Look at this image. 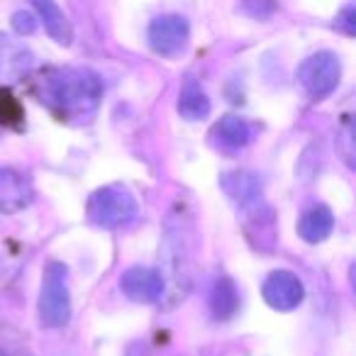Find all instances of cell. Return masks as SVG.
<instances>
[{"mask_svg":"<svg viewBox=\"0 0 356 356\" xmlns=\"http://www.w3.org/2000/svg\"><path fill=\"white\" fill-rule=\"evenodd\" d=\"M195 252H198V237H195L193 213L186 208V203L178 200L163 220L161 237V271H159V276L163 281L161 300L166 310L184 302L186 296L193 291Z\"/></svg>","mask_w":356,"mask_h":356,"instance_id":"1","label":"cell"},{"mask_svg":"<svg viewBox=\"0 0 356 356\" xmlns=\"http://www.w3.org/2000/svg\"><path fill=\"white\" fill-rule=\"evenodd\" d=\"M25 118V110H22L20 100L10 93V90L0 88V124H8V127H15Z\"/></svg>","mask_w":356,"mask_h":356,"instance_id":"17","label":"cell"},{"mask_svg":"<svg viewBox=\"0 0 356 356\" xmlns=\"http://www.w3.org/2000/svg\"><path fill=\"white\" fill-rule=\"evenodd\" d=\"M32 198H35V191L30 181L13 168L0 166V213H20L32 203Z\"/></svg>","mask_w":356,"mask_h":356,"instance_id":"9","label":"cell"},{"mask_svg":"<svg viewBox=\"0 0 356 356\" xmlns=\"http://www.w3.org/2000/svg\"><path fill=\"white\" fill-rule=\"evenodd\" d=\"M298 79H300L302 88L312 95L315 100H322L337 88L341 79V64L337 54L332 51H317V54L307 56L298 69Z\"/></svg>","mask_w":356,"mask_h":356,"instance_id":"5","label":"cell"},{"mask_svg":"<svg viewBox=\"0 0 356 356\" xmlns=\"http://www.w3.org/2000/svg\"><path fill=\"white\" fill-rule=\"evenodd\" d=\"M100 81L90 71L47 69L40 79V98L61 118H83L100 100Z\"/></svg>","mask_w":356,"mask_h":356,"instance_id":"2","label":"cell"},{"mask_svg":"<svg viewBox=\"0 0 356 356\" xmlns=\"http://www.w3.org/2000/svg\"><path fill=\"white\" fill-rule=\"evenodd\" d=\"M120 291L134 302H159L163 296V281L154 268L132 266L120 276Z\"/></svg>","mask_w":356,"mask_h":356,"instance_id":"8","label":"cell"},{"mask_svg":"<svg viewBox=\"0 0 356 356\" xmlns=\"http://www.w3.org/2000/svg\"><path fill=\"white\" fill-rule=\"evenodd\" d=\"M40 320L44 327H54V330L69 325L71 320L69 271L59 261H51L47 266L40 293Z\"/></svg>","mask_w":356,"mask_h":356,"instance_id":"4","label":"cell"},{"mask_svg":"<svg viewBox=\"0 0 356 356\" xmlns=\"http://www.w3.org/2000/svg\"><path fill=\"white\" fill-rule=\"evenodd\" d=\"M261 293H264V300L278 312L296 310L302 302V298H305L302 281L291 271H273L271 276L264 281Z\"/></svg>","mask_w":356,"mask_h":356,"instance_id":"7","label":"cell"},{"mask_svg":"<svg viewBox=\"0 0 356 356\" xmlns=\"http://www.w3.org/2000/svg\"><path fill=\"white\" fill-rule=\"evenodd\" d=\"M222 186L229 198L237 200L239 205L252 203V200H257L259 193H261V186H259V181L252 173H227V176L222 178Z\"/></svg>","mask_w":356,"mask_h":356,"instance_id":"16","label":"cell"},{"mask_svg":"<svg viewBox=\"0 0 356 356\" xmlns=\"http://www.w3.org/2000/svg\"><path fill=\"white\" fill-rule=\"evenodd\" d=\"M239 307V293L237 286L229 276H220L210 293V310L218 320H229Z\"/></svg>","mask_w":356,"mask_h":356,"instance_id":"14","label":"cell"},{"mask_svg":"<svg viewBox=\"0 0 356 356\" xmlns=\"http://www.w3.org/2000/svg\"><path fill=\"white\" fill-rule=\"evenodd\" d=\"M149 47H152L156 54L161 56H178L181 51L188 47V40H191V25L184 15H159L156 20L149 25Z\"/></svg>","mask_w":356,"mask_h":356,"instance_id":"6","label":"cell"},{"mask_svg":"<svg viewBox=\"0 0 356 356\" xmlns=\"http://www.w3.org/2000/svg\"><path fill=\"white\" fill-rule=\"evenodd\" d=\"M35 10L40 13L42 22H44L51 40H56L64 47H69L71 42H74V27H71L69 17L64 15V10H61L59 6H54V3H49V0H37Z\"/></svg>","mask_w":356,"mask_h":356,"instance_id":"13","label":"cell"},{"mask_svg":"<svg viewBox=\"0 0 356 356\" xmlns=\"http://www.w3.org/2000/svg\"><path fill=\"white\" fill-rule=\"evenodd\" d=\"M13 25H15V30L20 32V35H30L32 30H35V20H32L27 13H15V17H13Z\"/></svg>","mask_w":356,"mask_h":356,"instance_id":"18","label":"cell"},{"mask_svg":"<svg viewBox=\"0 0 356 356\" xmlns=\"http://www.w3.org/2000/svg\"><path fill=\"white\" fill-rule=\"evenodd\" d=\"M0 356H6V351H0Z\"/></svg>","mask_w":356,"mask_h":356,"instance_id":"20","label":"cell"},{"mask_svg":"<svg viewBox=\"0 0 356 356\" xmlns=\"http://www.w3.org/2000/svg\"><path fill=\"white\" fill-rule=\"evenodd\" d=\"M334 229V215L327 205H312L302 213L300 222H298V234L305 239L307 244H320Z\"/></svg>","mask_w":356,"mask_h":356,"instance_id":"12","label":"cell"},{"mask_svg":"<svg viewBox=\"0 0 356 356\" xmlns=\"http://www.w3.org/2000/svg\"><path fill=\"white\" fill-rule=\"evenodd\" d=\"M32 51L25 44L0 35V81H17L30 71Z\"/></svg>","mask_w":356,"mask_h":356,"instance_id":"10","label":"cell"},{"mask_svg":"<svg viewBox=\"0 0 356 356\" xmlns=\"http://www.w3.org/2000/svg\"><path fill=\"white\" fill-rule=\"evenodd\" d=\"M178 113L181 118L195 122V120H203L210 115V98L198 83L191 81L188 86H184L181 95H178Z\"/></svg>","mask_w":356,"mask_h":356,"instance_id":"15","label":"cell"},{"mask_svg":"<svg viewBox=\"0 0 356 356\" xmlns=\"http://www.w3.org/2000/svg\"><path fill=\"white\" fill-rule=\"evenodd\" d=\"M213 137L218 142V147L227 149V152H239L247 144H252L254 139V127L239 115H227L222 118L213 129Z\"/></svg>","mask_w":356,"mask_h":356,"instance_id":"11","label":"cell"},{"mask_svg":"<svg viewBox=\"0 0 356 356\" xmlns=\"http://www.w3.org/2000/svg\"><path fill=\"white\" fill-rule=\"evenodd\" d=\"M139 215V203L122 186L98 188L88 200V220L98 227H124Z\"/></svg>","mask_w":356,"mask_h":356,"instance_id":"3","label":"cell"},{"mask_svg":"<svg viewBox=\"0 0 356 356\" xmlns=\"http://www.w3.org/2000/svg\"><path fill=\"white\" fill-rule=\"evenodd\" d=\"M124 356H152V351H149V346L142 344V341H134V344H129Z\"/></svg>","mask_w":356,"mask_h":356,"instance_id":"19","label":"cell"}]
</instances>
